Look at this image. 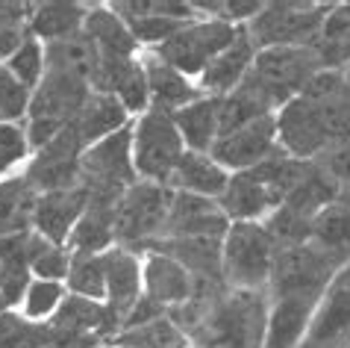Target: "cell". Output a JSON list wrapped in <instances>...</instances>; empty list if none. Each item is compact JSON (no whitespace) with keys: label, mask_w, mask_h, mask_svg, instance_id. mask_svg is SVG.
Listing matches in <instances>:
<instances>
[{"label":"cell","mask_w":350,"mask_h":348,"mask_svg":"<svg viewBox=\"0 0 350 348\" xmlns=\"http://www.w3.org/2000/svg\"><path fill=\"white\" fill-rule=\"evenodd\" d=\"M318 71L321 62L312 47H265L256 53L254 69L241 83L277 112L295 101Z\"/></svg>","instance_id":"cell-2"},{"label":"cell","mask_w":350,"mask_h":348,"mask_svg":"<svg viewBox=\"0 0 350 348\" xmlns=\"http://www.w3.org/2000/svg\"><path fill=\"white\" fill-rule=\"evenodd\" d=\"M256 45L250 38L247 27H239V36L227 51L218 53L215 60L206 65V71L198 77V86L203 89V95H212V98H224L232 89H239L241 80L247 77V71L254 69L256 60Z\"/></svg>","instance_id":"cell-17"},{"label":"cell","mask_w":350,"mask_h":348,"mask_svg":"<svg viewBox=\"0 0 350 348\" xmlns=\"http://www.w3.org/2000/svg\"><path fill=\"white\" fill-rule=\"evenodd\" d=\"M142 251L165 254L186 269L194 280H224V239L215 236H186V239H153ZM227 284V280H224Z\"/></svg>","instance_id":"cell-16"},{"label":"cell","mask_w":350,"mask_h":348,"mask_svg":"<svg viewBox=\"0 0 350 348\" xmlns=\"http://www.w3.org/2000/svg\"><path fill=\"white\" fill-rule=\"evenodd\" d=\"M30 36H33L30 33V24L0 21V60H9V56H15Z\"/></svg>","instance_id":"cell-45"},{"label":"cell","mask_w":350,"mask_h":348,"mask_svg":"<svg viewBox=\"0 0 350 348\" xmlns=\"http://www.w3.org/2000/svg\"><path fill=\"white\" fill-rule=\"evenodd\" d=\"M83 33L92 38L106 60H135L139 42L133 38L127 21L112 12V6H89Z\"/></svg>","instance_id":"cell-23"},{"label":"cell","mask_w":350,"mask_h":348,"mask_svg":"<svg viewBox=\"0 0 350 348\" xmlns=\"http://www.w3.org/2000/svg\"><path fill=\"white\" fill-rule=\"evenodd\" d=\"M218 204L230 221H259L262 216L277 210L274 195L250 171L230 174L227 192L218 198Z\"/></svg>","instance_id":"cell-24"},{"label":"cell","mask_w":350,"mask_h":348,"mask_svg":"<svg viewBox=\"0 0 350 348\" xmlns=\"http://www.w3.org/2000/svg\"><path fill=\"white\" fill-rule=\"evenodd\" d=\"M336 3H265L247 24L256 51L265 47H309L321 33V24Z\"/></svg>","instance_id":"cell-7"},{"label":"cell","mask_w":350,"mask_h":348,"mask_svg":"<svg viewBox=\"0 0 350 348\" xmlns=\"http://www.w3.org/2000/svg\"><path fill=\"white\" fill-rule=\"evenodd\" d=\"M85 204H89V186L83 180L71 189L44 192V195H38V204H36L33 230L38 236L68 248V239H71L77 221L83 219Z\"/></svg>","instance_id":"cell-15"},{"label":"cell","mask_w":350,"mask_h":348,"mask_svg":"<svg viewBox=\"0 0 350 348\" xmlns=\"http://www.w3.org/2000/svg\"><path fill=\"white\" fill-rule=\"evenodd\" d=\"M44 62H47V71L74 74L92 86L97 65H100V51H97L92 38L80 30L68 38H59V42L44 45Z\"/></svg>","instance_id":"cell-30"},{"label":"cell","mask_w":350,"mask_h":348,"mask_svg":"<svg viewBox=\"0 0 350 348\" xmlns=\"http://www.w3.org/2000/svg\"><path fill=\"white\" fill-rule=\"evenodd\" d=\"M144 74H148V89H150V110H162L174 115L183 106H189L194 101L206 98L200 86L189 83V77H183L180 71H174L171 65H165L159 56L148 53L142 60Z\"/></svg>","instance_id":"cell-20"},{"label":"cell","mask_w":350,"mask_h":348,"mask_svg":"<svg viewBox=\"0 0 350 348\" xmlns=\"http://www.w3.org/2000/svg\"><path fill=\"white\" fill-rule=\"evenodd\" d=\"M232 221L224 216L218 201L189 195V192H174L171 207H168V221H165L162 236L171 239H186V236H227ZM159 236V239H162Z\"/></svg>","instance_id":"cell-14"},{"label":"cell","mask_w":350,"mask_h":348,"mask_svg":"<svg viewBox=\"0 0 350 348\" xmlns=\"http://www.w3.org/2000/svg\"><path fill=\"white\" fill-rule=\"evenodd\" d=\"M103 266H106V307H109L124 325V316H127L133 310V304L144 295L139 254L115 245L103 254Z\"/></svg>","instance_id":"cell-18"},{"label":"cell","mask_w":350,"mask_h":348,"mask_svg":"<svg viewBox=\"0 0 350 348\" xmlns=\"http://www.w3.org/2000/svg\"><path fill=\"white\" fill-rule=\"evenodd\" d=\"M6 169H9V166H6V162H3V160H0V174H6Z\"/></svg>","instance_id":"cell-47"},{"label":"cell","mask_w":350,"mask_h":348,"mask_svg":"<svg viewBox=\"0 0 350 348\" xmlns=\"http://www.w3.org/2000/svg\"><path fill=\"white\" fill-rule=\"evenodd\" d=\"M183 153L186 142L168 112L148 110L133 121V166L142 180L168 186V177Z\"/></svg>","instance_id":"cell-6"},{"label":"cell","mask_w":350,"mask_h":348,"mask_svg":"<svg viewBox=\"0 0 350 348\" xmlns=\"http://www.w3.org/2000/svg\"><path fill=\"white\" fill-rule=\"evenodd\" d=\"M300 98L312 110L327 151L350 142V86L342 71H318Z\"/></svg>","instance_id":"cell-10"},{"label":"cell","mask_w":350,"mask_h":348,"mask_svg":"<svg viewBox=\"0 0 350 348\" xmlns=\"http://www.w3.org/2000/svg\"><path fill=\"white\" fill-rule=\"evenodd\" d=\"M127 124L133 121H130V112L124 110V103L115 95H97V92H92V98L85 101L80 115L74 119V127L83 136L85 148H92L100 139L124 130Z\"/></svg>","instance_id":"cell-27"},{"label":"cell","mask_w":350,"mask_h":348,"mask_svg":"<svg viewBox=\"0 0 350 348\" xmlns=\"http://www.w3.org/2000/svg\"><path fill=\"white\" fill-rule=\"evenodd\" d=\"M174 189L162 186V183L139 180L121 195L118 212H115V245L139 251L162 236L165 221H168Z\"/></svg>","instance_id":"cell-5"},{"label":"cell","mask_w":350,"mask_h":348,"mask_svg":"<svg viewBox=\"0 0 350 348\" xmlns=\"http://www.w3.org/2000/svg\"><path fill=\"white\" fill-rule=\"evenodd\" d=\"M30 234L0 236V298H3L9 307L21 301L33 284Z\"/></svg>","instance_id":"cell-25"},{"label":"cell","mask_w":350,"mask_h":348,"mask_svg":"<svg viewBox=\"0 0 350 348\" xmlns=\"http://www.w3.org/2000/svg\"><path fill=\"white\" fill-rule=\"evenodd\" d=\"M309 243L327 251L338 266H350V189H342L336 204H329L315 219Z\"/></svg>","instance_id":"cell-26"},{"label":"cell","mask_w":350,"mask_h":348,"mask_svg":"<svg viewBox=\"0 0 350 348\" xmlns=\"http://www.w3.org/2000/svg\"><path fill=\"white\" fill-rule=\"evenodd\" d=\"M83 153H85V142L71 121L51 145H44L36 153V160L30 162L24 177L33 183V189L38 195L71 189L83 180Z\"/></svg>","instance_id":"cell-9"},{"label":"cell","mask_w":350,"mask_h":348,"mask_svg":"<svg viewBox=\"0 0 350 348\" xmlns=\"http://www.w3.org/2000/svg\"><path fill=\"white\" fill-rule=\"evenodd\" d=\"M36 204L38 192L27 177H9L0 183V236L30 234Z\"/></svg>","instance_id":"cell-31"},{"label":"cell","mask_w":350,"mask_h":348,"mask_svg":"<svg viewBox=\"0 0 350 348\" xmlns=\"http://www.w3.org/2000/svg\"><path fill=\"white\" fill-rule=\"evenodd\" d=\"M268 307L262 293L230 289L189 334L191 348H262Z\"/></svg>","instance_id":"cell-1"},{"label":"cell","mask_w":350,"mask_h":348,"mask_svg":"<svg viewBox=\"0 0 350 348\" xmlns=\"http://www.w3.org/2000/svg\"><path fill=\"white\" fill-rule=\"evenodd\" d=\"M321 71H345L350 65V3H336L321 24V33L309 45Z\"/></svg>","instance_id":"cell-28"},{"label":"cell","mask_w":350,"mask_h":348,"mask_svg":"<svg viewBox=\"0 0 350 348\" xmlns=\"http://www.w3.org/2000/svg\"><path fill=\"white\" fill-rule=\"evenodd\" d=\"M112 345L115 348H180V345H186V336H183L180 327L165 316V319H157V322H150V325L130 327V331L115 334Z\"/></svg>","instance_id":"cell-36"},{"label":"cell","mask_w":350,"mask_h":348,"mask_svg":"<svg viewBox=\"0 0 350 348\" xmlns=\"http://www.w3.org/2000/svg\"><path fill=\"white\" fill-rule=\"evenodd\" d=\"M62 301H65V286L59 280H38L36 277L24 295V319H30V322L53 319V313L59 310Z\"/></svg>","instance_id":"cell-39"},{"label":"cell","mask_w":350,"mask_h":348,"mask_svg":"<svg viewBox=\"0 0 350 348\" xmlns=\"http://www.w3.org/2000/svg\"><path fill=\"white\" fill-rule=\"evenodd\" d=\"M280 148L277 139V115H265L247 127H241L227 136H218V142L212 145L209 157L218 162L224 171L239 174L247 169H256L259 162H265L271 153Z\"/></svg>","instance_id":"cell-11"},{"label":"cell","mask_w":350,"mask_h":348,"mask_svg":"<svg viewBox=\"0 0 350 348\" xmlns=\"http://www.w3.org/2000/svg\"><path fill=\"white\" fill-rule=\"evenodd\" d=\"M218 110H221V98L206 95V98L183 106V110L171 115L183 142H186V151H194V153L212 151V145L218 142Z\"/></svg>","instance_id":"cell-29"},{"label":"cell","mask_w":350,"mask_h":348,"mask_svg":"<svg viewBox=\"0 0 350 348\" xmlns=\"http://www.w3.org/2000/svg\"><path fill=\"white\" fill-rule=\"evenodd\" d=\"M277 245L262 221H232L224 236V280L230 289L262 293L274 272Z\"/></svg>","instance_id":"cell-3"},{"label":"cell","mask_w":350,"mask_h":348,"mask_svg":"<svg viewBox=\"0 0 350 348\" xmlns=\"http://www.w3.org/2000/svg\"><path fill=\"white\" fill-rule=\"evenodd\" d=\"M342 269L345 266H338L327 251L315 248L312 243L283 248L277 251L268 289L274 295V301H280V298H315V301H324L329 284Z\"/></svg>","instance_id":"cell-4"},{"label":"cell","mask_w":350,"mask_h":348,"mask_svg":"<svg viewBox=\"0 0 350 348\" xmlns=\"http://www.w3.org/2000/svg\"><path fill=\"white\" fill-rule=\"evenodd\" d=\"M239 27L230 21H221V18L191 21L183 27L180 33H174L168 42L153 47V56H159L165 65H171V69L180 71L183 77H200L218 53H224L236 42Z\"/></svg>","instance_id":"cell-8"},{"label":"cell","mask_w":350,"mask_h":348,"mask_svg":"<svg viewBox=\"0 0 350 348\" xmlns=\"http://www.w3.org/2000/svg\"><path fill=\"white\" fill-rule=\"evenodd\" d=\"M89 98H92V86L80 80V77L65 74V71H44L42 83H38V89L30 98L27 119H47V121L71 124Z\"/></svg>","instance_id":"cell-13"},{"label":"cell","mask_w":350,"mask_h":348,"mask_svg":"<svg viewBox=\"0 0 350 348\" xmlns=\"http://www.w3.org/2000/svg\"><path fill=\"white\" fill-rule=\"evenodd\" d=\"M6 69H9V74H12L18 83H24L30 92H36L38 83H42V77H44V71H47L44 45L38 42L36 36H30V38H27V42L21 45V51L6 60Z\"/></svg>","instance_id":"cell-38"},{"label":"cell","mask_w":350,"mask_h":348,"mask_svg":"<svg viewBox=\"0 0 350 348\" xmlns=\"http://www.w3.org/2000/svg\"><path fill=\"white\" fill-rule=\"evenodd\" d=\"M115 98L124 103V110L130 115H144L150 110V89H148V74H144V65L135 62L133 71L124 77V83L118 86Z\"/></svg>","instance_id":"cell-41"},{"label":"cell","mask_w":350,"mask_h":348,"mask_svg":"<svg viewBox=\"0 0 350 348\" xmlns=\"http://www.w3.org/2000/svg\"><path fill=\"white\" fill-rule=\"evenodd\" d=\"M342 74H345V80H347V86H350V65H347V69H345Z\"/></svg>","instance_id":"cell-46"},{"label":"cell","mask_w":350,"mask_h":348,"mask_svg":"<svg viewBox=\"0 0 350 348\" xmlns=\"http://www.w3.org/2000/svg\"><path fill=\"white\" fill-rule=\"evenodd\" d=\"M83 180L92 186L109 189H130L133 183H139V174L133 166V124L85 148Z\"/></svg>","instance_id":"cell-12"},{"label":"cell","mask_w":350,"mask_h":348,"mask_svg":"<svg viewBox=\"0 0 350 348\" xmlns=\"http://www.w3.org/2000/svg\"><path fill=\"white\" fill-rule=\"evenodd\" d=\"M27 151H30V139H27V127H18V124L0 121V160L6 166L24 160Z\"/></svg>","instance_id":"cell-42"},{"label":"cell","mask_w":350,"mask_h":348,"mask_svg":"<svg viewBox=\"0 0 350 348\" xmlns=\"http://www.w3.org/2000/svg\"><path fill=\"white\" fill-rule=\"evenodd\" d=\"M315 298H280L274 301L265 322V343L262 348H295L309 327L318 310Z\"/></svg>","instance_id":"cell-22"},{"label":"cell","mask_w":350,"mask_h":348,"mask_svg":"<svg viewBox=\"0 0 350 348\" xmlns=\"http://www.w3.org/2000/svg\"><path fill=\"white\" fill-rule=\"evenodd\" d=\"M30 98L33 92L27 89L24 83H18L12 74H9L6 65H0V121H21L30 112Z\"/></svg>","instance_id":"cell-40"},{"label":"cell","mask_w":350,"mask_h":348,"mask_svg":"<svg viewBox=\"0 0 350 348\" xmlns=\"http://www.w3.org/2000/svg\"><path fill=\"white\" fill-rule=\"evenodd\" d=\"M265 115H277L271 106L259 98L256 92H250L245 83L239 89H232L230 95L221 98V110H218V136H227V133H236L247 124H254Z\"/></svg>","instance_id":"cell-34"},{"label":"cell","mask_w":350,"mask_h":348,"mask_svg":"<svg viewBox=\"0 0 350 348\" xmlns=\"http://www.w3.org/2000/svg\"><path fill=\"white\" fill-rule=\"evenodd\" d=\"M168 316V310H165L162 304H157L150 295H142L139 301L133 304V310L124 316V325H121V331H130V327H142V325H150V322H157V319H165Z\"/></svg>","instance_id":"cell-44"},{"label":"cell","mask_w":350,"mask_h":348,"mask_svg":"<svg viewBox=\"0 0 350 348\" xmlns=\"http://www.w3.org/2000/svg\"><path fill=\"white\" fill-rule=\"evenodd\" d=\"M30 269L38 280H68L71 269V251L65 245H56L51 239L38 236L36 230L30 234Z\"/></svg>","instance_id":"cell-37"},{"label":"cell","mask_w":350,"mask_h":348,"mask_svg":"<svg viewBox=\"0 0 350 348\" xmlns=\"http://www.w3.org/2000/svg\"><path fill=\"white\" fill-rule=\"evenodd\" d=\"M85 15H89V6L85 3H62V0L36 3L30 15V33L42 45L59 42V38H68L83 30Z\"/></svg>","instance_id":"cell-32"},{"label":"cell","mask_w":350,"mask_h":348,"mask_svg":"<svg viewBox=\"0 0 350 348\" xmlns=\"http://www.w3.org/2000/svg\"><path fill=\"white\" fill-rule=\"evenodd\" d=\"M338 195H342V183H338L324 166L312 162V169H309L304 183H300L280 207H288V210H295L297 216L315 221L329 204H336Z\"/></svg>","instance_id":"cell-33"},{"label":"cell","mask_w":350,"mask_h":348,"mask_svg":"<svg viewBox=\"0 0 350 348\" xmlns=\"http://www.w3.org/2000/svg\"><path fill=\"white\" fill-rule=\"evenodd\" d=\"M180 348H186V345H180Z\"/></svg>","instance_id":"cell-48"},{"label":"cell","mask_w":350,"mask_h":348,"mask_svg":"<svg viewBox=\"0 0 350 348\" xmlns=\"http://www.w3.org/2000/svg\"><path fill=\"white\" fill-rule=\"evenodd\" d=\"M142 280H144V295H150L165 310L186 304L194 293V277L183 269L177 260L165 254H148L142 263Z\"/></svg>","instance_id":"cell-19"},{"label":"cell","mask_w":350,"mask_h":348,"mask_svg":"<svg viewBox=\"0 0 350 348\" xmlns=\"http://www.w3.org/2000/svg\"><path fill=\"white\" fill-rule=\"evenodd\" d=\"M315 162L333 174V177L342 183V189H350V142L338 145V148H329L327 153H321Z\"/></svg>","instance_id":"cell-43"},{"label":"cell","mask_w":350,"mask_h":348,"mask_svg":"<svg viewBox=\"0 0 350 348\" xmlns=\"http://www.w3.org/2000/svg\"><path fill=\"white\" fill-rule=\"evenodd\" d=\"M230 183V171H224L209 153H194L186 151L177 162V169L168 177V189L174 192H189V195H200V198H212L218 201L227 192Z\"/></svg>","instance_id":"cell-21"},{"label":"cell","mask_w":350,"mask_h":348,"mask_svg":"<svg viewBox=\"0 0 350 348\" xmlns=\"http://www.w3.org/2000/svg\"><path fill=\"white\" fill-rule=\"evenodd\" d=\"M68 293L92 298V301H106V266L103 254H71V269H68Z\"/></svg>","instance_id":"cell-35"}]
</instances>
